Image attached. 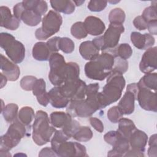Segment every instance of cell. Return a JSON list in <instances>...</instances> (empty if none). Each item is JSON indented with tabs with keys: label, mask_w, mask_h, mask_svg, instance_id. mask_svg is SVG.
<instances>
[{
	"label": "cell",
	"mask_w": 157,
	"mask_h": 157,
	"mask_svg": "<svg viewBox=\"0 0 157 157\" xmlns=\"http://www.w3.org/2000/svg\"><path fill=\"white\" fill-rule=\"evenodd\" d=\"M36 115L32 107L25 106L20 109L18 114V119L25 126H28L35 118Z\"/></svg>",
	"instance_id": "obj_30"
},
{
	"label": "cell",
	"mask_w": 157,
	"mask_h": 157,
	"mask_svg": "<svg viewBox=\"0 0 157 157\" xmlns=\"http://www.w3.org/2000/svg\"><path fill=\"white\" fill-rule=\"evenodd\" d=\"M90 123L91 125L99 132H102L104 131V125L102 122L96 117H91L90 118Z\"/></svg>",
	"instance_id": "obj_49"
},
{
	"label": "cell",
	"mask_w": 157,
	"mask_h": 157,
	"mask_svg": "<svg viewBox=\"0 0 157 157\" xmlns=\"http://www.w3.org/2000/svg\"><path fill=\"white\" fill-rule=\"evenodd\" d=\"M137 129L134 122L130 119L121 118L118 121V128L117 131L123 136L129 139L132 132Z\"/></svg>",
	"instance_id": "obj_28"
},
{
	"label": "cell",
	"mask_w": 157,
	"mask_h": 157,
	"mask_svg": "<svg viewBox=\"0 0 157 157\" xmlns=\"http://www.w3.org/2000/svg\"><path fill=\"white\" fill-rule=\"evenodd\" d=\"M75 6H81L83 3L85 2V1H73Z\"/></svg>",
	"instance_id": "obj_58"
},
{
	"label": "cell",
	"mask_w": 157,
	"mask_h": 157,
	"mask_svg": "<svg viewBox=\"0 0 157 157\" xmlns=\"http://www.w3.org/2000/svg\"><path fill=\"white\" fill-rule=\"evenodd\" d=\"M125 83L122 74L112 71L107 77L106 85L103 87L102 91L98 94L100 109L117 101L121 98Z\"/></svg>",
	"instance_id": "obj_1"
},
{
	"label": "cell",
	"mask_w": 157,
	"mask_h": 157,
	"mask_svg": "<svg viewBox=\"0 0 157 157\" xmlns=\"http://www.w3.org/2000/svg\"><path fill=\"white\" fill-rule=\"evenodd\" d=\"M48 60L50 69H56L66 63L64 56L57 52L52 53Z\"/></svg>",
	"instance_id": "obj_38"
},
{
	"label": "cell",
	"mask_w": 157,
	"mask_h": 157,
	"mask_svg": "<svg viewBox=\"0 0 157 157\" xmlns=\"http://www.w3.org/2000/svg\"><path fill=\"white\" fill-rule=\"evenodd\" d=\"M22 3L26 9L33 10L40 16L45 15L48 10L47 3L45 1L27 0L23 1Z\"/></svg>",
	"instance_id": "obj_25"
},
{
	"label": "cell",
	"mask_w": 157,
	"mask_h": 157,
	"mask_svg": "<svg viewBox=\"0 0 157 157\" xmlns=\"http://www.w3.org/2000/svg\"><path fill=\"white\" fill-rule=\"evenodd\" d=\"M124 156H144V151H140L129 149V151L124 155Z\"/></svg>",
	"instance_id": "obj_54"
},
{
	"label": "cell",
	"mask_w": 157,
	"mask_h": 157,
	"mask_svg": "<svg viewBox=\"0 0 157 157\" xmlns=\"http://www.w3.org/2000/svg\"><path fill=\"white\" fill-rule=\"evenodd\" d=\"M50 97V103L52 106L57 108L61 109L67 107L69 102V99L64 97L60 91L59 86H55L50 90L48 92Z\"/></svg>",
	"instance_id": "obj_21"
},
{
	"label": "cell",
	"mask_w": 157,
	"mask_h": 157,
	"mask_svg": "<svg viewBox=\"0 0 157 157\" xmlns=\"http://www.w3.org/2000/svg\"><path fill=\"white\" fill-rule=\"evenodd\" d=\"M1 26L10 30H16L20 25V21L14 15H12L9 7L6 6L0 7Z\"/></svg>",
	"instance_id": "obj_17"
},
{
	"label": "cell",
	"mask_w": 157,
	"mask_h": 157,
	"mask_svg": "<svg viewBox=\"0 0 157 157\" xmlns=\"http://www.w3.org/2000/svg\"><path fill=\"white\" fill-rule=\"evenodd\" d=\"M134 26L139 30L142 31L147 29V23L141 15L136 17L133 20Z\"/></svg>",
	"instance_id": "obj_48"
},
{
	"label": "cell",
	"mask_w": 157,
	"mask_h": 157,
	"mask_svg": "<svg viewBox=\"0 0 157 157\" xmlns=\"http://www.w3.org/2000/svg\"><path fill=\"white\" fill-rule=\"evenodd\" d=\"M113 148L107 154L109 156H124L130 149L129 139L121 134L112 145Z\"/></svg>",
	"instance_id": "obj_20"
},
{
	"label": "cell",
	"mask_w": 157,
	"mask_h": 157,
	"mask_svg": "<svg viewBox=\"0 0 157 157\" xmlns=\"http://www.w3.org/2000/svg\"><path fill=\"white\" fill-rule=\"evenodd\" d=\"M33 93L37 97L47 93L46 91V83L43 78L37 79L33 86Z\"/></svg>",
	"instance_id": "obj_41"
},
{
	"label": "cell",
	"mask_w": 157,
	"mask_h": 157,
	"mask_svg": "<svg viewBox=\"0 0 157 157\" xmlns=\"http://www.w3.org/2000/svg\"><path fill=\"white\" fill-rule=\"evenodd\" d=\"M139 87L136 83L129 84L126 91L118 102V107L124 115H130L134 110V102L137 99Z\"/></svg>",
	"instance_id": "obj_8"
},
{
	"label": "cell",
	"mask_w": 157,
	"mask_h": 157,
	"mask_svg": "<svg viewBox=\"0 0 157 157\" xmlns=\"http://www.w3.org/2000/svg\"><path fill=\"white\" fill-rule=\"evenodd\" d=\"M72 117L67 113L64 112H53L50 115V120L52 124L55 128H63L67 124Z\"/></svg>",
	"instance_id": "obj_26"
},
{
	"label": "cell",
	"mask_w": 157,
	"mask_h": 157,
	"mask_svg": "<svg viewBox=\"0 0 157 157\" xmlns=\"http://www.w3.org/2000/svg\"><path fill=\"white\" fill-rule=\"evenodd\" d=\"M120 133L118 132L117 131H110L107 132L104 136V140L110 145H113L114 143L116 142L118 137L120 136Z\"/></svg>",
	"instance_id": "obj_46"
},
{
	"label": "cell",
	"mask_w": 157,
	"mask_h": 157,
	"mask_svg": "<svg viewBox=\"0 0 157 157\" xmlns=\"http://www.w3.org/2000/svg\"><path fill=\"white\" fill-rule=\"evenodd\" d=\"M59 87L62 94L69 101L82 100L85 98L86 85L80 78L66 82Z\"/></svg>",
	"instance_id": "obj_7"
},
{
	"label": "cell",
	"mask_w": 157,
	"mask_h": 157,
	"mask_svg": "<svg viewBox=\"0 0 157 157\" xmlns=\"http://www.w3.org/2000/svg\"><path fill=\"white\" fill-rule=\"evenodd\" d=\"M92 42L96 47V48L98 49H99V50H101V51L102 50L103 47H104V42H103V39H102V36L94 38L92 40Z\"/></svg>",
	"instance_id": "obj_53"
},
{
	"label": "cell",
	"mask_w": 157,
	"mask_h": 157,
	"mask_svg": "<svg viewBox=\"0 0 157 157\" xmlns=\"http://www.w3.org/2000/svg\"><path fill=\"white\" fill-rule=\"evenodd\" d=\"M115 57L109 52H102L95 59L85 66L86 76L92 80H104L110 74L115 63Z\"/></svg>",
	"instance_id": "obj_2"
},
{
	"label": "cell",
	"mask_w": 157,
	"mask_h": 157,
	"mask_svg": "<svg viewBox=\"0 0 157 157\" xmlns=\"http://www.w3.org/2000/svg\"><path fill=\"white\" fill-rule=\"evenodd\" d=\"M33 56L37 61H47L52 53L47 44L44 42H36L33 48Z\"/></svg>",
	"instance_id": "obj_23"
},
{
	"label": "cell",
	"mask_w": 157,
	"mask_h": 157,
	"mask_svg": "<svg viewBox=\"0 0 157 157\" xmlns=\"http://www.w3.org/2000/svg\"><path fill=\"white\" fill-rule=\"evenodd\" d=\"M83 23L88 34L91 36H99L105 29L104 23L99 18L94 16L87 17Z\"/></svg>",
	"instance_id": "obj_18"
},
{
	"label": "cell",
	"mask_w": 157,
	"mask_h": 157,
	"mask_svg": "<svg viewBox=\"0 0 157 157\" xmlns=\"http://www.w3.org/2000/svg\"><path fill=\"white\" fill-rule=\"evenodd\" d=\"M52 7L57 12L65 14H71L74 12L75 4L70 0H51L50 1Z\"/></svg>",
	"instance_id": "obj_24"
},
{
	"label": "cell",
	"mask_w": 157,
	"mask_h": 157,
	"mask_svg": "<svg viewBox=\"0 0 157 157\" xmlns=\"http://www.w3.org/2000/svg\"><path fill=\"white\" fill-rule=\"evenodd\" d=\"M37 78L33 75H26L20 80V86L25 91H31L33 89L34 82Z\"/></svg>",
	"instance_id": "obj_45"
},
{
	"label": "cell",
	"mask_w": 157,
	"mask_h": 157,
	"mask_svg": "<svg viewBox=\"0 0 157 157\" xmlns=\"http://www.w3.org/2000/svg\"><path fill=\"white\" fill-rule=\"evenodd\" d=\"M147 29L151 35L157 34V21H153L148 23Z\"/></svg>",
	"instance_id": "obj_52"
},
{
	"label": "cell",
	"mask_w": 157,
	"mask_h": 157,
	"mask_svg": "<svg viewBox=\"0 0 157 157\" xmlns=\"http://www.w3.org/2000/svg\"><path fill=\"white\" fill-rule=\"evenodd\" d=\"M128 69V63L126 59L117 57L115 59V63L112 71L118 72L122 74L127 71Z\"/></svg>",
	"instance_id": "obj_44"
},
{
	"label": "cell",
	"mask_w": 157,
	"mask_h": 157,
	"mask_svg": "<svg viewBox=\"0 0 157 157\" xmlns=\"http://www.w3.org/2000/svg\"><path fill=\"white\" fill-rule=\"evenodd\" d=\"M69 139H70V137L69 136H67L62 129L56 131L54 132V134L51 139L52 148L56 153L59 145L61 143H63L65 141H67Z\"/></svg>",
	"instance_id": "obj_33"
},
{
	"label": "cell",
	"mask_w": 157,
	"mask_h": 157,
	"mask_svg": "<svg viewBox=\"0 0 157 157\" xmlns=\"http://www.w3.org/2000/svg\"><path fill=\"white\" fill-rule=\"evenodd\" d=\"M78 142H87L93 137V132L88 126H81L72 137Z\"/></svg>",
	"instance_id": "obj_32"
},
{
	"label": "cell",
	"mask_w": 157,
	"mask_h": 157,
	"mask_svg": "<svg viewBox=\"0 0 157 157\" xmlns=\"http://www.w3.org/2000/svg\"><path fill=\"white\" fill-rule=\"evenodd\" d=\"M18 110V105L15 104L10 103L6 105L1 110V112L6 121L12 123L17 119Z\"/></svg>",
	"instance_id": "obj_31"
},
{
	"label": "cell",
	"mask_w": 157,
	"mask_h": 157,
	"mask_svg": "<svg viewBox=\"0 0 157 157\" xmlns=\"http://www.w3.org/2000/svg\"><path fill=\"white\" fill-rule=\"evenodd\" d=\"M137 99L139 105L143 109L156 112L157 100L156 92L146 88L139 89Z\"/></svg>",
	"instance_id": "obj_13"
},
{
	"label": "cell",
	"mask_w": 157,
	"mask_h": 157,
	"mask_svg": "<svg viewBox=\"0 0 157 157\" xmlns=\"http://www.w3.org/2000/svg\"><path fill=\"white\" fill-rule=\"evenodd\" d=\"M0 45L10 59L15 64L21 63L25 57V48L23 44L17 40L14 36L7 33L0 34Z\"/></svg>",
	"instance_id": "obj_6"
},
{
	"label": "cell",
	"mask_w": 157,
	"mask_h": 157,
	"mask_svg": "<svg viewBox=\"0 0 157 157\" xmlns=\"http://www.w3.org/2000/svg\"><path fill=\"white\" fill-rule=\"evenodd\" d=\"M80 127V125L79 123L77 120L72 119V120L67 124H66L64 127L62 128V130L67 136L71 138L73 137V136L75 134V133L77 132Z\"/></svg>",
	"instance_id": "obj_42"
},
{
	"label": "cell",
	"mask_w": 157,
	"mask_h": 157,
	"mask_svg": "<svg viewBox=\"0 0 157 157\" xmlns=\"http://www.w3.org/2000/svg\"><path fill=\"white\" fill-rule=\"evenodd\" d=\"M1 69L9 81L17 80L20 74L19 67L2 54H1Z\"/></svg>",
	"instance_id": "obj_16"
},
{
	"label": "cell",
	"mask_w": 157,
	"mask_h": 157,
	"mask_svg": "<svg viewBox=\"0 0 157 157\" xmlns=\"http://www.w3.org/2000/svg\"><path fill=\"white\" fill-rule=\"evenodd\" d=\"M139 89L146 88L156 92L157 85V73L145 74L137 83Z\"/></svg>",
	"instance_id": "obj_27"
},
{
	"label": "cell",
	"mask_w": 157,
	"mask_h": 157,
	"mask_svg": "<svg viewBox=\"0 0 157 157\" xmlns=\"http://www.w3.org/2000/svg\"><path fill=\"white\" fill-rule=\"evenodd\" d=\"M57 155L53 151V150L49 147H45L42 148L39 153V156H56Z\"/></svg>",
	"instance_id": "obj_51"
},
{
	"label": "cell",
	"mask_w": 157,
	"mask_h": 157,
	"mask_svg": "<svg viewBox=\"0 0 157 157\" xmlns=\"http://www.w3.org/2000/svg\"><path fill=\"white\" fill-rule=\"evenodd\" d=\"M109 2H110V3H113H113H117V2H120V1H109Z\"/></svg>",
	"instance_id": "obj_59"
},
{
	"label": "cell",
	"mask_w": 157,
	"mask_h": 157,
	"mask_svg": "<svg viewBox=\"0 0 157 157\" xmlns=\"http://www.w3.org/2000/svg\"><path fill=\"white\" fill-rule=\"evenodd\" d=\"M131 40L132 44L140 50H147L152 47L155 42L154 37L150 34H142L136 31L131 33Z\"/></svg>",
	"instance_id": "obj_15"
},
{
	"label": "cell",
	"mask_w": 157,
	"mask_h": 157,
	"mask_svg": "<svg viewBox=\"0 0 157 157\" xmlns=\"http://www.w3.org/2000/svg\"><path fill=\"white\" fill-rule=\"evenodd\" d=\"M123 115L124 114L118 106H113L110 108L107 114L108 119L113 123H118L119 120L123 118Z\"/></svg>",
	"instance_id": "obj_40"
},
{
	"label": "cell",
	"mask_w": 157,
	"mask_h": 157,
	"mask_svg": "<svg viewBox=\"0 0 157 157\" xmlns=\"http://www.w3.org/2000/svg\"><path fill=\"white\" fill-rule=\"evenodd\" d=\"M115 54L117 57L126 60L131 56L132 50L128 44H121L115 48Z\"/></svg>",
	"instance_id": "obj_36"
},
{
	"label": "cell",
	"mask_w": 157,
	"mask_h": 157,
	"mask_svg": "<svg viewBox=\"0 0 157 157\" xmlns=\"http://www.w3.org/2000/svg\"><path fill=\"white\" fill-rule=\"evenodd\" d=\"M97 110L86 100L69 101L66 112L72 117H89Z\"/></svg>",
	"instance_id": "obj_11"
},
{
	"label": "cell",
	"mask_w": 157,
	"mask_h": 157,
	"mask_svg": "<svg viewBox=\"0 0 157 157\" xmlns=\"http://www.w3.org/2000/svg\"><path fill=\"white\" fill-rule=\"evenodd\" d=\"M148 141L147 134L139 129H136L129 137V142L131 149L140 151H144Z\"/></svg>",
	"instance_id": "obj_19"
},
{
	"label": "cell",
	"mask_w": 157,
	"mask_h": 157,
	"mask_svg": "<svg viewBox=\"0 0 157 157\" xmlns=\"http://www.w3.org/2000/svg\"><path fill=\"white\" fill-rule=\"evenodd\" d=\"M148 145L149 146H157V139H156V134H153L150 137L148 141Z\"/></svg>",
	"instance_id": "obj_56"
},
{
	"label": "cell",
	"mask_w": 157,
	"mask_h": 157,
	"mask_svg": "<svg viewBox=\"0 0 157 157\" xmlns=\"http://www.w3.org/2000/svg\"><path fill=\"white\" fill-rule=\"evenodd\" d=\"M13 15L20 21V17L23 13V12L25 10V7L23 5L22 2L17 3L13 8Z\"/></svg>",
	"instance_id": "obj_50"
},
{
	"label": "cell",
	"mask_w": 157,
	"mask_h": 157,
	"mask_svg": "<svg viewBox=\"0 0 157 157\" xmlns=\"http://www.w3.org/2000/svg\"><path fill=\"white\" fill-rule=\"evenodd\" d=\"M141 16L147 23L153 21H157L156 5H151L145 8L143 11Z\"/></svg>",
	"instance_id": "obj_39"
},
{
	"label": "cell",
	"mask_w": 157,
	"mask_h": 157,
	"mask_svg": "<svg viewBox=\"0 0 157 157\" xmlns=\"http://www.w3.org/2000/svg\"><path fill=\"white\" fill-rule=\"evenodd\" d=\"M62 23L61 15L58 12L51 10L43 17L40 28L49 38L59 31Z\"/></svg>",
	"instance_id": "obj_9"
},
{
	"label": "cell",
	"mask_w": 157,
	"mask_h": 157,
	"mask_svg": "<svg viewBox=\"0 0 157 157\" xmlns=\"http://www.w3.org/2000/svg\"><path fill=\"white\" fill-rule=\"evenodd\" d=\"M74 42L68 37H60L59 41V48L65 53H71L74 50Z\"/></svg>",
	"instance_id": "obj_37"
},
{
	"label": "cell",
	"mask_w": 157,
	"mask_h": 157,
	"mask_svg": "<svg viewBox=\"0 0 157 157\" xmlns=\"http://www.w3.org/2000/svg\"><path fill=\"white\" fill-rule=\"evenodd\" d=\"M99 51L92 41L90 40L82 42L79 47L80 54L86 60L91 61L95 59L99 55Z\"/></svg>",
	"instance_id": "obj_22"
},
{
	"label": "cell",
	"mask_w": 157,
	"mask_h": 157,
	"mask_svg": "<svg viewBox=\"0 0 157 157\" xmlns=\"http://www.w3.org/2000/svg\"><path fill=\"white\" fill-rule=\"evenodd\" d=\"M148 155L150 157H156L157 146H149L148 149Z\"/></svg>",
	"instance_id": "obj_55"
},
{
	"label": "cell",
	"mask_w": 157,
	"mask_h": 157,
	"mask_svg": "<svg viewBox=\"0 0 157 157\" xmlns=\"http://www.w3.org/2000/svg\"><path fill=\"white\" fill-rule=\"evenodd\" d=\"M59 37H53L47 40L46 42L48 48L50 49L52 53H56L59 50Z\"/></svg>",
	"instance_id": "obj_47"
},
{
	"label": "cell",
	"mask_w": 157,
	"mask_h": 157,
	"mask_svg": "<svg viewBox=\"0 0 157 157\" xmlns=\"http://www.w3.org/2000/svg\"><path fill=\"white\" fill-rule=\"evenodd\" d=\"M71 33L73 37L78 39L85 38L88 35L84 23L82 21H77L73 24L71 28Z\"/></svg>",
	"instance_id": "obj_35"
},
{
	"label": "cell",
	"mask_w": 157,
	"mask_h": 157,
	"mask_svg": "<svg viewBox=\"0 0 157 157\" xmlns=\"http://www.w3.org/2000/svg\"><path fill=\"white\" fill-rule=\"evenodd\" d=\"M18 118L11 123L7 132L1 137L0 151H9L17 146L26 134V128Z\"/></svg>",
	"instance_id": "obj_5"
},
{
	"label": "cell",
	"mask_w": 157,
	"mask_h": 157,
	"mask_svg": "<svg viewBox=\"0 0 157 157\" xmlns=\"http://www.w3.org/2000/svg\"><path fill=\"white\" fill-rule=\"evenodd\" d=\"M56 153L57 156H88L86 150L84 145L76 142L65 141L61 143Z\"/></svg>",
	"instance_id": "obj_12"
},
{
	"label": "cell",
	"mask_w": 157,
	"mask_h": 157,
	"mask_svg": "<svg viewBox=\"0 0 157 157\" xmlns=\"http://www.w3.org/2000/svg\"><path fill=\"white\" fill-rule=\"evenodd\" d=\"M41 20L40 15L33 10H28L25 8L20 17V20H22L23 23L30 26H37L41 21Z\"/></svg>",
	"instance_id": "obj_29"
},
{
	"label": "cell",
	"mask_w": 157,
	"mask_h": 157,
	"mask_svg": "<svg viewBox=\"0 0 157 157\" xmlns=\"http://www.w3.org/2000/svg\"><path fill=\"white\" fill-rule=\"evenodd\" d=\"M107 4V1L91 0L89 1L87 7L91 12H101L106 7Z\"/></svg>",
	"instance_id": "obj_43"
},
{
	"label": "cell",
	"mask_w": 157,
	"mask_h": 157,
	"mask_svg": "<svg viewBox=\"0 0 157 157\" xmlns=\"http://www.w3.org/2000/svg\"><path fill=\"white\" fill-rule=\"evenodd\" d=\"M125 13L120 8L112 9L109 15V20L111 24L123 25L125 20Z\"/></svg>",
	"instance_id": "obj_34"
},
{
	"label": "cell",
	"mask_w": 157,
	"mask_h": 157,
	"mask_svg": "<svg viewBox=\"0 0 157 157\" xmlns=\"http://www.w3.org/2000/svg\"><path fill=\"white\" fill-rule=\"evenodd\" d=\"M80 68L76 63L69 62L54 69H50L48 78L55 86H60L65 82L79 78Z\"/></svg>",
	"instance_id": "obj_4"
},
{
	"label": "cell",
	"mask_w": 157,
	"mask_h": 157,
	"mask_svg": "<svg viewBox=\"0 0 157 157\" xmlns=\"http://www.w3.org/2000/svg\"><path fill=\"white\" fill-rule=\"evenodd\" d=\"M0 76H1V88H2L7 83V78L2 73H0Z\"/></svg>",
	"instance_id": "obj_57"
},
{
	"label": "cell",
	"mask_w": 157,
	"mask_h": 157,
	"mask_svg": "<svg viewBox=\"0 0 157 157\" xmlns=\"http://www.w3.org/2000/svg\"><path fill=\"white\" fill-rule=\"evenodd\" d=\"M124 31L123 25L110 23L102 36L104 47L102 52L115 48L118 44L120 36Z\"/></svg>",
	"instance_id": "obj_10"
},
{
	"label": "cell",
	"mask_w": 157,
	"mask_h": 157,
	"mask_svg": "<svg viewBox=\"0 0 157 157\" xmlns=\"http://www.w3.org/2000/svg\"><path fill=\"white\" fill-rule=\"evenodd\" d=\"M56 131L48 114L43 110H38L33 124V139L35 144L39 146L46 144Z\"/></svg>",
	"instance_id": "obj_3"
},
{
	"label": "cell",
	"mask_w": 157,
	"mask_h": 157,
	"mask_svg": "<svg viewBox=\"0 0 157 157\" xmlns=\"http://www.w3.org/2000/svg\"><path fill=\"white\" fill-rule=\"evenodd\" d=\"M157 47H150L145 52L139 64V69L144 74L151 73L157 68L156 66Z\"/></svg>",
	"instance_id": "obj_14"
}]
</instances>
